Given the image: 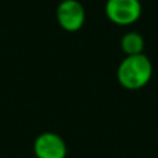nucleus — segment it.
<instances>
[{"label": "nucleus", "mask_w": 158, "mask_h": 158, "mask_svg": "<svg viewBox=\"0 0 158 158\" xmlns=\"http://www.w3.org/2000/svg\"><path fill=\"white\" fill-rule=\"evenodd\" d=\"M153 64L146 54L126 56L117 69V78L121 86L128 90H139L150 82Z\"/></svg>", "instance_id": "obj_1"}, {"label": "nucleus", "mask_w": 158, "mask_h": 158, "mask_svg": "<svg viewBox=\"0 0 158 158\" xmlns=\"http://www.w3.org/2000/svg\"><path fill=\"white\" fill-rule=\"evenodd\" d=\"M106 15L112 24L126 27L140 18L142 3L140 0H107Z\"/></svg>", "instance_id": "obj_2"}, {"label": "nucleus", "mask_w": 158, "mask_h": 158, "mask_svg": "<svg viewBox=\"0 0 158 158\" xmlns=\"http://www.w3.org/2000/svg\"><path fill=\"white\" fill-rule=\"evenodd\" d=\"M57 21L60 27L67 32H77L85 24L86 13L81 2L78 0H63L58 4L57 11Z\"/></svg>", "instance_id": "obj_3"}, {"label": "nucleus", "mask_w": 158, "mask_h": 158, "mask_svg": "<svg viewBox=\"0 0 158 158\" xmlns=\"http://www.w3.org/2000/svg\"><path fill=\"white\" fill-rule=\"evenodd\" d=\"M36 158H65L67 144L60 135L54 132H43L33 143Z\"/></svg>", "instance_id": "obj_4"}, {"label": "nucleus", "mask_w": 158, "mask_h": 158, "mask_svg": "<svg viewBox=\"0 0 158 158\" xmlns=\"http://www.w3.org/2000/svg\"><path fill=\"white\" fill-rule=\"evenodd\" d=\"M121 49L126 56L142 54L144 50V39L139 32H128L121 39Z\"/></svg>", "instance_id": "obj_5"}]
</instances>
